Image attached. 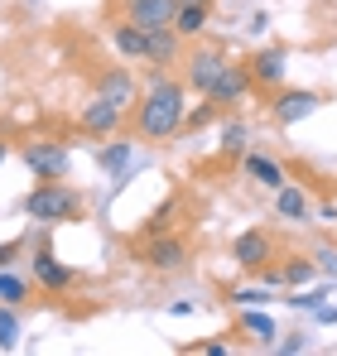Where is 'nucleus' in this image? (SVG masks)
<instances>
[{
  "instance_id": "1",
  "label": "nucleus",
  "mask_w": 337,
  "mask_h": 356,
  "mask_svg": "<svg viewBox=\"0 0 337 356\" xmlns=\"http://www.w3.org/2000/svg\"><path fill=\"white\" fill-rule=\"evenodd\" d=\"M183 116H188V106H183V82L155 77L150 92H145L140 106H135V130H140L145 140H168V135L183 130Z\"/></svg>"
},
{
  "instance_id": "2",
  "label": "nucleus",
  "mask_w": 337,
  "mask_h": 356,
  "mask_svg": "<svg viewBox=\"0 0 337 356\" xmlns=\"http://www.w3.org/2000/svg\"><path fill=\"white\" fill-rule=\"evenodd\" d=\"M24 212L34 222H72L82 212V197L72 188H63V178H44L29 197H24Z\"/></svg>"
},
{
  "instance_id": "3",
  "label": "nucleus",
  "mask_w": 337,
  "mask_h": 356,
  "mask_svg": "<svg viewBox=\"0 0 337 356\" xmlns=\"http://www.w3.org/2000/svg\"><path fill=\"white\" fill-rule=\"evenodd\" d=\"M140 260L150 270H159V275H173V270L188 265V241L173 236V232H159V236H150V245L140 250Z\"/></svg>"
},
{
  "instance_id": "4",
  "label": "nucleus",
  "mask_w": 337,
  "mask_h": 356,
  "mask_svg": "<svg viewBox=\"0 0 337 356\" xmlns=\"http://www.w3.org/2000/svg\"><path fill=\"white\" fill-rule=\"evenodd\" d=\"M226 63H231V58H226L217 44H198V49L188 54V87L207 97V92H212V82L222 77V67H226Z\"/></svg>"
},
{
  "instance_id": "5",
  "label": "nucleus",
  "mask_w": 337,
  "mask_h": 356,
  "mask_svg": "<svg viewBox=\"0 0 337 356\" xmlns=\"http://www.w3.org/2000/svg\"><path fill=\"white\" fill-rule=\"evenodd\" d=\"M19 154H24L29 174H39V178H68V149H63L58 140H34V145H24Z\"/></svg>"
},
{
  "instance_id": "6",
  "label": "nucleus",
  "mask_w": 337,
  "mask_h": 356,
  "mask_svg": "<svg viewBox=\"0 0 337 356\" xmlns=\"http://www.w3.org/2000/svg\"><path fill=\"white\" fill-rule=\"evenodd\" d=\"M231 260L241 265V270H265L270 260H275V241L265 236V232H241V236L231 241Z\"/></svg>"
},
{
  "instance_id": "7",
  "label": "nucleus",
  "mask_w": 337,
  "mask_h": 356,
  "mask_svg": "<svg viewBox=\"0 0 337 356\" xmlns=\"http://www.w3.org/2000/svg\"><path fill=\"white\" fill-rule=\"evenodd\" d=\"M251 87H256L251 63H226L222 77H217V82H212V92H207V102H212V106H231V102H241Z\"/></svg>"
},
{
  "instance_id": "8",
  "label": "nucleus",
  "mask_w": 337,
  "mask_h": 356,
  "mask_svg": "<svg viewBox=\"0 0 337 356\" xmlns=\"http://www.w3.org/2000/svg\"><path fill=\"white\" fill-rule=\"evenodd\" d=\"M97 97H107L116 111H135V106H140V97H135V77H130L125 67H107V72L97 77Z\"/></svg>"
},
{
  "instance_id": "9",
  "label": "nucleus",
  "mask_w": 337,
  "mask_h": 356,
  "mask_svg": "<svg viewBox=\"0 0 337 356\" xmlns=\"http://www.w3.org/2000/svg\"><path fill=\"white\" fill-rule=\"evenodd\" d=\"M178 15V0H125V19L140 29H164Z\"/></svg>"
},
{
  "instance_id": "10",
  "label": "nucleus",
  "mask_w": 337,
  "mask_h": 356,
  "mask_svg": "<svg viewBox=\"0 0 337 356\" xmlns=\"http://www.w3.org/2000/svg\"><path fill=\"white\" fill-rule=\"evenodd\" d=\"M29 265H34V280H39L44 289H54V294H63V289H72V280H77V275H72V270H68V265L58 260V255L49 250V245H39Z\"/></svg>"
},
{
  "instance_id": "11",
  "label": "nucleus",
  "mask_w": 337,
  "mask_h": 356,
  "mask_svg": "<svg viewBox=\"0 0 337 356\" xmlns=\"http://www.w3.org/2000/svg\"><path fill=\"white\" fill-rule=\"evenodd\" d=\"M145 58L159 63V67L178 63L183 58V34H178L173 24H164V29H145Z\"/></svg>"
},
{
  "instance_id": "12",
  "label": "nucleus",
  "mask_w": 337,
  "mask_h": 356,
  "mask_svg": "<svg viewBox=\"0 0 337 356\" xmlns=\"http://www.w3.org/2000/svg\"><path fill=\"white\" fill-rule=\"evenodd\" d=\"M318 106H323L318 92H280V97H275V120H280V125H299V120L313 116Z\"/></svg>"
},
{
  "instance_id": "13",
  "label": "nucleus",
  "mask_w": 337,
  "mask_h": 356,
  "mask_svg": "<svg viewBox=\"0 0 337 356\" xmlns=\"http://www.w3.org/2000/svg\"><path fill=\"white\" fill-rule=\"evenodd\" d=\"M120 116H125V111H116L107 97H92L77 120H82V135H116V130H120Z\"/></svg>"
},
{
  "instance_id": "14",
  "label": "nucleus",
  "mask_w": 337,
  "mask_h": 356,
  "mask_svg": "<svg viewBox=\"0 0 337 356\" xmlns=\"http://www.w3.org/2000/svg\"><path fill=\"white\" fill-rule=\"evenodd\" d=\"M251 77H256V87H280L284 82V49H260L256 58H251Z\"/></svg>"
},
{
  "instance_id": "15",
  "label": "nucleus",
  "mask_w": 337,
  "mask_h": 356,
  "mask_svg": "<svg viewBox=\"0 0 337 356\" xmlns=\"http://www.w3.org/2000/svg\"><path fill=\"white\" fill-rule=\"evenodd\" d=\"M207 19H212V0H193V5H178L173 29H178L183 39H198V34L207 29Z\"/></svg>"
},
{
  "instance_id": "16",
  "label": "nucleus",
  "mask_w": 337,
  "mask_h": 356,
  "mask_svg": "<svg viewBox=\"0 0 337 356\" xmlns=\"http://www.w3.org/2000/svg\"><path fill=\"white\" fill-rule=\"evenodd\" d=\"M246 174L256 178L260 188H270V193L289 183V178H284V169H280V164H275V159H270V154H246Z\"/></svg>"
},
{
  "instance_id": "17",
  "label": "nucleus",
  "mask_w": 337,
  "mask_h": 356,
  "mask_svg": "<svg viewBox=\"0 0 337 356\" xmlns=\"http://www.w3.org/2000/svg\"><path fill=\"white\" fill-rule=\"evenodd\" d=\"M111 44H116V54H120V58H145V29H140V24H130V19L111 29Z\"/></svg>"
},
{
  "instance_id": "18",
  "label": "nucleus",
  "mask_w": 337,
  "mask_h": 356,
  "mask_svg": "<svg viewBox=\"0 0 337 356\" xmlns=\"http://www.w3.org/2000/svg\"><path fill=\"white\" fill-rule=\"evenodd\" d=\"M275 212H280L284 222H299V217H308V197H304V188H294V183L275 188Z\"/></svg>"
},
{
  "instance_id": "19",
  "label": "nucleus",
  "mask_w": 337,
  "mask_h": 356,
  "mask_svg": "<svg viewBox=\"0 0 337 356\" xmlns=\"http://www.w3.org/2000/svg\"><path fill=\"white\" fill-rule=\"evenodd\" d=\"M97 164H102L107 174H125V164H130V140H120V145H107V149L97 154Z\"/></svg>"
},
{
  "instance_id": "20",
  "label": "nucleus",
  "mask_w": 337,
  "mask_h": 356,
  "mask_svg": "<svg viewBox=\"0 0 337 356\" xmlns=\"http://www.w3.org/2000/svg\"><path fill=\"white\" fill-rule=\"evenodd\" d=\"M241 327H246V332H256L260 342H275V318H265V313H256V308H246V313H241Z\"/></svg>"
},
{
  "instance_id": "21",
  "label": "nucleus",
  "mask_w": 337,
  "mask_h": 356,
  "mask_svg": "<svg viewBox=\"0 0 337 356\" xmlns=\"http://www.w3.org/2000/svg\"><path fill=\"white\" fill-rule=\"evenodd\" d=\"M19 347V318L10 313V303H0V352H15Z\"/></svg>"
},
{
  "instance_id": "22",
  "label": "nucleus",
  "mask_w": 337,
  "mask_h": 356,
  "mask_svg": "<svg viewBox=\"0 0 337 356\" xmlns=\"http://www.w3.org/2000/svg\"><path fill=\"white\" fill-rule=\"evenodd\" d=\"M24 294H29V284L19 280V275H10V270H0V303H24Z\"/></svg>"
},
{
  "instance_id": "23",
  "label": "nucleus",
  "mask_w": 337,
  "mask_h": 356,
  "mask_svg": "<svg viewBox=\"0 0 337 356\" xmlns=\"http://www.w3.org/2000/svg\"><path fill=\"white\" fill-rule=\"evenodd\" d=\"M246 140H251V130H246L241 120L222 125V154H246Z\"/></svg>"
},
{
  "instance_id": "24",
  "label": "nucleus",
  "mask_w": 337,
  "mask_h": 356,
  "mask_svg": "<svg viewBox=\"0 0 337 356\" xmlns=\"http://www.w3.org/2000/svg\"><path fill=\"white\" fill-rule=\"evenodd\" d=\"M313 270H318V260H289V265H280V280L284 284H308Z\"/></svg>"
},
{
  "instance_id": "25",
  "label": "nucleus",
  "mask_w": 337,
  "mask_h": 356,
  "mask_svg": "<svg viewBox=\"0 0 337 356\" xmlns=\"http://www.w3.org/2000/svg\"><path fill=\"white\" fill-rule=\"evenodd\" d=\"M168 217H173V202L155 207V212H150V222H145V236H159V232H168Z\"/></svg>"
},
{
  "instance_id": "26",
  "label": "nucleus",
  "mask_w": 337,
  "mask_h": 356,
  "mask_svg": "<svg viewBox=\"0 0 337 356\" xmlns=\"http://www.w3.org/2000/svg\"><path fill=\"white\" fill-rule=\"evenodd\" d=\"M231 298H236L241 308H256V303H265V298H270V294H265V289H236V294H231Z\"/></svg>"
},
{
  "instance_id": "27",
  "label": "nucleus",
  "mask_w": 337,
  "mask_h": 356,
  "mask_svg": "<svg viewBox=\"0 0 337 356\" xmlns=\"http://www.w3.org/2000/svg\"><path fill=\"white\" fill-rule=\"evenodd\" d=\"M207 120H212V102H207V106H198V111H188L183 125H188V130H198V125H207Z\"/></svg>"
},
{
  "instance_id": "28",
  "label": "nucleus",
  "mask_w": 337,
  "mask_h": 356,
  "mask_svg": "<svg viewBox=\"0 0 337 356\" xmlns=\"http://www.w3.org/2000/svg\"><path fill=\"white\" fill-rule=\"evenodd\" d=\"M15 255H19V241H5V245H0V270H10Z\"/></svg>"
},
{
  "instance_id": "29",
  "label": "nucleus",
  "mask_w": 337,
  "mask_h": 356,
  "mask_svg": "<svg viewBox=\"0 0 337 356\" xmlns=\"http://www.w3.org/2000/svg\"><path fill=\"white\" fill-rule=\"evenodd\" d=\"M168 313H173V318H188V313H193V303H188V298H178V303H168Z\"/></svg>"
},
{
  "instance_id": "30",
  "label": "nucleus",
  "mask_w": 337,
  "mask_h": 356,
  "mask_svg": "<svg viewBox=\"0 0 337 356\" xmlns=\"http://www.w3.org/2000/svg\"><path fill=\"white\" fill-rule=\"evenodd\" d=\"M304 347H308L304 337H284V342H280V352H304Z\"/></svg>"
},
{
  "instance_id": "31",
  "label": "nucleus",
  "mask_w": 337,
  "mask_h": 356,
  "mask_svg": "<svg viewBox=\"0 0 337 356\" xmlns=\"http://www.w3.org/2000/svg\"><path fill=\"white\" fill-rule=\"evenodd\" d=\"M318 265H323V270H333V275H337V255H333V250H323V255H318Z\"/></svg>"
},
{
  "instance_id": "32",
  "label": "nucleus",
  "mask_w": 337,
  "mask_h": 356,
  "mask_svg": "<svg viewBox=\"0 0 337 356\" xmlns=\"http://www.w3.org/2000/svg\"><path fill=\"white\" fill-rule=\"evenodd\" d=\"M5 154H10V145H5V140H0V164H5Z\"/></svg>"
},
{
  "instance_id": "33",
  "label": "nucleus",
  "mask_w": 337,
  "mask_h": 356,
  "mask_svg": "<svg viewBox=\"0 0 337 356\" xmlns=\"http://www.w3.org/2000/svg\"><path fill=\"white\" fill-rule=\"evenodd\" d=\"M178 5H193V0H178Z\"/></svg>"
}]
</instances>
